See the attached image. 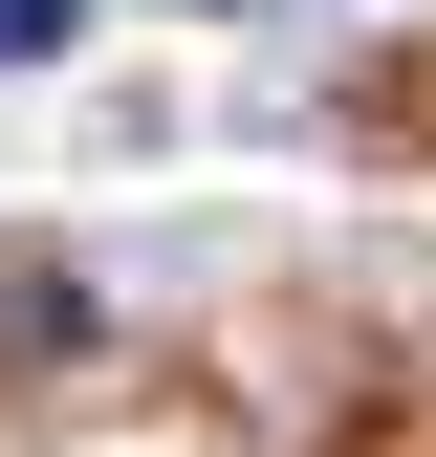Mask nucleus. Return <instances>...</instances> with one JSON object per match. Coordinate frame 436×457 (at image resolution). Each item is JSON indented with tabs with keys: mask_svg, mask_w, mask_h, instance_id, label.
<instances>
[{
	"mask_svg": "<svg viewBox=\"0 0 436 457\" xmlns=\"http://www.w3.org/2000/svg\"><path fill=\"white\" fill-rule=\"evenodd\" d=\"M88 22V0H0V66H44V44H66Z\"/></svg>",
	"mask_w": 436,
	"mask_h": 457,
	"instance_id": "nucleus-1",
	"label": "nucleus"
}]
</instances>
